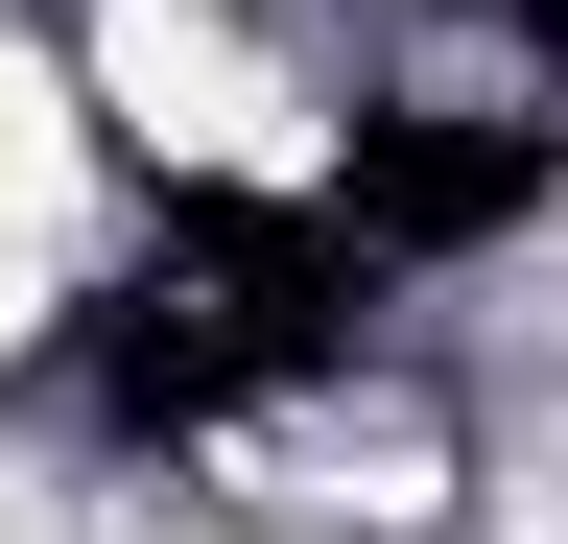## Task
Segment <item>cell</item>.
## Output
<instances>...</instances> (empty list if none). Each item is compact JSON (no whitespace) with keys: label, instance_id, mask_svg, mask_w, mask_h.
Masks as SVG:
<instances>
[{"label":"cell","instance_id":"6da1fadb","mask_svg":"<svg viewBox=\"0 0 568 544\" xmlns=\"http://www.w3.org/2000/svg\"><path fill=\"white\" fill-rule=\"evenodd\" d=\"M355 308H379L355 214H237V189H190L166 260H142L119 331H95V402L119 427H237V402H284V379L355 356Z\"/></svg>","mask_w":568,"mask_h":544},{"label":"cell","instance_id":"7a4b0ae2","mask_svg":"<svg viewBox=\"0 0 568 544\" xmlns=\"http://www.w3.org/2000/svg\"><path fill=\"white\" fill-rule=\"evenodd\" d=\"M545 214V119H355V260H450Z\"/></svg>","mask_w":568,"mask_h":544}]
</instances>
